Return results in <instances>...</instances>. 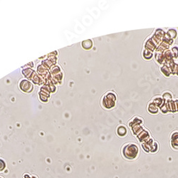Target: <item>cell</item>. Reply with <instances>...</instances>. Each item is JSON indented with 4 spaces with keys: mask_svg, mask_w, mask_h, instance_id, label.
I'll list each match as a JSON object with an SVG mask.
<instances>
[{
    "mask_svg": "<svg viewBox=\"0 0 178 178\" xmlns=\"http://www.w3.org/2000/svg\"><path fill=\"white\" fill-rule=\"evenodd\" d=\"M116 102V95L113 92H108L103 96L101 100V105L106 109H110L115 106Z\"/></svg>",
    "mask_w": 178,
    "mask_h": 178,
    "instance_id": "obj_1",
    "label": "cell"
},
{
    "mask_svg": "<svg viewBox=\"0 0 178 178\" xmlns=\"http://www.w3.org/2000/svg\"><path fill=\"white\" fill-rule=\"evenodd\" d=\"M117 135L120 136V137H123V136H125L126 134H127V128L125 125H119L117 128Z\"/></svg>",
    "mask_w": 178,
    "mask_h": 178,
    "instance_id": "obj_2",
    "label": "cell"
},
{
    "mask_svg": "<svg viewBox=\"0 0 178 178\" xmlns=\"http://www.w3.org/2000/svg\"><path fill=\"white\" fill-rule=\"evenodd\" d=\"M93 46V42L91 40H86L83 41L82 43V46L84 48V49L86 50H89L91 49V47H92Z\"/></svg>",
    "mask_w": 178,
    "mask_h": 178,
    "instance_id": "obj_3",
    "label": "cell"
},
{
    "mask_svg": "<svg viewBox=\"0 0 178 178\" xmlns=\"http://www.w3.org/2000/svg\"><path fill=\"white\" fill-rule=\"evenodd\" d=\"M5 167H6V163H5V162L2 159L0 158V172L4 170Z\"/></svg>",
    "mask_w": 178,
    "mask_h": 178,
    "instance_id": "obj_4",
    "label": "cell"
},
{
    "mask_svg": "<svg viewBox=\"0 0 178 178\" xmlns=\"http://www.w3.org/2000/svg\"><path fill=\"white\" fill-rule=\"evenodd\" d=\"M25 178H35V177H31L30 176H29V175H27H27L25 176Z\"/></svg>",
    "mask_w": 178,
    "mask_h": 178,
    "instance_id": "obj_5",
    "label": "cell"
},
{
    "mask_svg": "<svg viewBox=\"0 0 178 178\" xmlns=\"http://www.w3.org/2000/svg\"><path fill=\"white\" fill-rule=\"evenodd\" d=\"M0 178H2V177H0Z\"/></svg>",
    "mask_w": 178,
    "mask_h": 178,
    "instance_id": "obj_6",
    "label": "cell"
}]
</instances>
